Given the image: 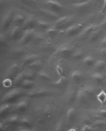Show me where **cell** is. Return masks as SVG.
Listing matches in <instances>:
<instances>
[{
	"label": "cell",
	"instance_id": "cell-1",
	"mask_svg": "<svg viewBox=\"0 0 106 131\" xmlns=\"http://www.w3.org/2000/svg\"><path fill=\"white\" fill-rule=\"evenodd\" d=\"M22 90L23 89H21V88H15L11 90L8 93H6L2 99V103L3 104H5V103L12 104L14 102H16L23 95Z\"/></svg>",
	"mask_w": 106,
	"mask_h": 131
},
{
	"label": "cell",
	"instance_id": "cell-25",
	"mask_svg": "<svg viewBox=\"0 0 106 131\" xmlns=\"http://www.w3.org/2000/svg\"><path fill=\"white\" fill-rule=\"evenodd\" d=\"M50 118V114L48 112H44L42 113L38 118V123L40 124H43L46 123Z\"/></svg>",
	"mask_w": 106,
	"mask_h": 131
},
{
	"label": "cell",
	"instance_id": "cell-23",
	"mask_svg": "<svg viewBox=\"0 0 106 131\" xmlns=\"http://www.w3.org/2000/svg\"><path fill=\"white\" fill-rule=\"evenodd\" d=\"M83 90L86 95L87 96V97L88 98V99H91L93 98V96H95V90L92 86H85L84 88L83 89Z\"/></svg>",
	"mask_w": 106,
	"mask_h": 131
},
{
	"label": "cell",
	"instance_id": "cell-20",
	"mask_svg": "<svg viewBox=\"0 0 106 131\" xmlns=\"http://www.w3.org/2000/svg\"><path fill=\"white\" fill-rule=\"evenodd\" d=\"M88 100V98L87 97V96L84 93L83 89H80L79 91L77 92V99H76V101L78 102L81 103V104H84L86 102H87Z\"/></svg>",
	"mask_w": 106,
	"mask_h": 131
},
{
	"label": "cell",
	"instance_id": "cell-32",
	"mask_svg": "<svg viewBox=\"0 0 106 131\" xmlns=\"http://www.w3.org/2000/svg\"><path fill=\"white\" fill-rule=\"evenodd\" d=\"M84 64L86 66H91L94 64L95 62V59L92 56H86L84 58L83 60Z\"/></svg>",
	"mask_w": 106,
	"mask_h": 131
},
{
	"label": "cell",
	"instance_id": "cell-40",
	"mask_svg": "<svg viewBox=\"0 0 106 131\" xmlns=\"http://www.w3.org/2000/svg\"><path fill=\"white\" fill-rule=\"evenodd\" d=\"M84 57V53L81 51H77L76 52H74L72 55V58L75 60H80Z\"/></svg>",
	"mask_w": 106,
	"mask_h": 131
},
{
	"label": "cell",
	"instance_id": "cell-18",
	"mask_svg": "<svg viewBox=\"0 0 106 131\" xmlns=\"http://www.w3.org/2000/svg\"><path fill=\"white\" fill-rule=\"evenodd\" d=\"M26 18H25V16H23V15L16 14L14 17L13 23H14V25L15 26H22L24 24V22L26 21Z\"/></svg>",
	"mask_w": 106,
	"mask_h": 131
},
{
	"label": "cell",
	"instance_id": "cell-48",
	"mask_svg": "<svg viewBox=\"0 0 106 131\" xmlns=\"http://www.w3.org/2000/svg\"><path fill=\"white\" fill-rule=\"evenodd\" d=\"M100 44H101V46H103V47H106V36L101 40Z\"/></svg>",
	"mask_w": 106,
	"mask_h": 131
},
{
	"label": "cell",
	"instance_id": "cell-43",
	"mask_svg": "<svg viewBox=\"0 0 106 131\" xmlns=\"http://www.w3.org/2000/svg\"><path fill=\"white\" fill-rule=\"evenodd\" d=\"M98 114L100 115L101 117H103V118H106V109H104V108H103V109H100L98 111Z\"/></svg>",
	"mask_w": 106,
	"mask_h": 131
},
{
	"label": "cell",
	"instance_id": "cell-37",
	"mask_svg": "<svg viewBox=\"0 0 106 131\" xmlns=\"http://www.w3.org/2000/svg\"><path fill=\"white\" fill-rule=\"evenodd\" d=\"M67 119L69 121H72L76 117V111L74 108H70L67 112Z\"/></svg>",
	"mask_w": 106,
	"mask_h": 131
},
{
	"label": "cell",
	"instance_id": "cell-30",
	"mask_svg": "<svg viewBox=\"0 0 106 131\" xmlns=\"http://www.w3.org/2000/svg\"><path fill=\"white\" fill-rule=\"evenodd\" d=\"M25 73H26V79L33 80L36 78V77L37 76L36 70H28L27 72H25Z\"/></svg>",
	"mask_w": 106,
	"mask_h": 131
},
{
	"label": "cell",
	"instance_id": "cell-26",
	"mask_svg": "<svg viewBox=\"0 0 106 131\" xmlns=\"http://www.w3.org/2000/svg\"><path fill=\"white\" fill-rule=\"evenodd\" d=\"M26 53V50H23V49H15L12 50L11 53H10V55L11 57H14V58H18V57H21V56H23Z\"/></svg>",
	"mask_w": 106,
	"mask_h": 131
},
{
	"label": "cell",
	"instance_id": "cell-22",
	"mask_svg": "<svg viewBox=\"0 0 106 131\" xmlns=\"http://www.w3.org/2000/svg\"><path fill=\"white\" fill-rule=\"evenodd\" d=\"M72 79L74 82H79L83 78V74L82 72L80 70H74L73 71L72 75H71Z\"/></svg>",
	"mask_w": 106,
	"mask_h": 131
},
{
	"label": "cell",
	"instance_id": "cell-7",
	"mask_svg": "<svg viewBox=\"0 0 106 131\" xmlns=\"http://www.w3.org/2000/svg\"><path fill=\"white\" fill-rule=\"evenodd\" d=\"M45 4L50 10L54 12H59L62 9V5L57 0H47Z\"/></svg>",
	"mask_w": 106,
	"mask_h": 131
},
{
	"label": "cell",
	"instance_id": "cell-31",
	"mask_svg": "<svg viewBox=\"0 0 106 131\" xmlns=\"http://www.w3.org/2000/svg\"><path fill=\"white\" fill-rule=\"evenodd\" d=\"M38 77H39V78L41 80H43V81H45V82H49V81H50V77L49 75L45 71H40L38 72Z\"/></svg>",
	"mask_w": 106,
	"mask_h": 131
},
{
	"label": "cell",
	"instance_id": "cell-29",
	"mask_svg": "<svg viewBox=\"0 0 106 131\" xmlns=\"http://www.w3.org/2000/svg\"><path fill=\"white\" fill-rule=\"evenodd\" d=\"M96 99L100 104H104L106 101V92L104 90H102L99 94L96 95Z\"/></svg>",
	"mask_w": 106,
	"mask_h": 131
},
{
	"label": "cell",
	"instance_id": "cell-28",
	"mask_svg": "<svg viewBox=\"0 0 106 131\" xmlns=\"http://www.w3.org/2000/svg\"><path fill=\"white\" fill-rule=\"evenodd\" d=\"M91 4V0H88L86 2H78V3L74 4V6H75L76 8L79 9H83L84 8L88 7V6H90Z\"/></svg>",
	"mask_w": 106,
	"mask_h": 131
},
{
	"label": "cell",
	"instance_id": "cell-8",
	"mask_svg": "<svg viewBox=\"0 0 106 131\" xmlns=\"http://www.w3.org/2000/svg\"><path fill=\"white\" fill-rule=\"evenodd\" d=\"M51 95V92L49 90L45 89H39L35 91H30L28 93V96L32 98H41L46 97Z\"/></svg>",
	"mask_w": 106,
	"mask_h": 131
},
{
	"label": "cell",
	"instance_id": "cell-4",
	"mask_svg": "<svg viewBox=\"0 0 106 131\" xmlns=\"http://www.w3.org/2000/svg\"><path fill=\"white\" fill-rule=\"evenodd\" d=\"M74 50L72 47L68 45H62L58 48L57 54L61 56L62 58H69L72 57L74 54Z\"/></svg>",
	"mask_w": 106,
	"mask_h": 131
},
{
	"label": "cell",
	"instance_id": "cell-35",
	"mask_svg": "<svg viewBox=\"0 0 106 131\" xmlns=\"http://www.w3.org/2000/svg\"><path fill=\"white\" fill-rule=\"evenodd\" d=\"M2 85L5 88H9L13 86V79H10L9 77H6L2 82Z\"/></svg>",
	"mask_w": 106,
	"mask_h": 131
},
{
	"label": "cell",
	"instance_id": "cell-5",
	"mask_svg": "<svg viewBox=\"0 0 106 131\" xmlns=\"http://www.w3.org/2000/svg\"><path fill=\"white\" fill-rule=\"evenodd\" d=\"M99 26L97 24H91L83 29L80 34V37L82 39H86L93 34L95 31L98 29Z\"/></svg>",
	"mask_w": 106,
	"mask_h": 131
},
{
	"label": "cell",
	"instance_id": "cell-16",
	"mask_svg": "<svg viewBox=\"0 0 106 131\" xmlns=\"http://www.w3.org/2000/svg\"><path fill=\"white\" fill-rule=\"evenodd\" d=\"M28 104L26 101L22 100L20 101L15 106L16 111L18 113H24L25 111L28 109Z\"/></svg>",
	"mask_w": 106,
	"mask_h": 131
},
{
	"label": "cell",
	"instance_id": "cell-45",
	"mask_svg": "<svg viewBox=\"0 0 106 131\" xmlns=\"http://www.w3.org/2000/svg\"><path fill=\"white\" fill-rule=\"evenodd\" d=\"M16 1L18 2L20 4H21L25 5V6H28L30 4V1L29 0H16Z\"/></svg>",
	"mask_w": 106,
	"mask_h": 131
},
{
	"label": "cell",
	"instance_id": "cell-12",
	"mask_svg": "<svg viewBox=\"0 0 106 131\" xmlns=\"http://www.w3.org/2000/svg\"><path fill=\"white\" fill-rule=\"evenodd\" d=\"M23 30L22 29L21 26H14L12 31H11V36L13 40H20L21 38L23 36Z\"/></svg>",
	"mask_w": 106,
	"mask_h": 131
},
{
	"label": "cell",
	"instance_id": "cell-21",
	"mask_svg": "<svg viewBox=\"0 0 106 131\" xmlns=\"http://www.w3.org/2000/svg\"><path fill=\"white\" fill-rule=\"evenodd\" d=\"M11 104L8 103L3 104V105L1 106V109H0L1 117L6 116L11 111Z\"/></svg>",
	"mask_w": 106,
	"mask_h": 131
},
{
	"label": "cell",
	"instance_id": "cell-27",
	"mask_svg": "<svg viewBox=\"0 0 106 131\" xmlns=\"http://www.w3.org/2000/svg\"><path fill=\"white\" fill-rule=\"evenodd\" d=\"M94 68L99 72L103 71L106 69V62L103 60H98L94 64Z\"/></svg>",
	"mask_w": 106,
	"mask_h": 131
},
{
	"label": "cell",
	"instance_id": "cell-11",
	"mask_svg": "<svg viewBox=\"0 0 106 131\" xmlns=\"http://www.w3.org/2000/svg\"><path fill=\"white\" fill-rule=\"evenodd\" d=\"M19 70H20V65H18V64H12L7 70L6 74V77L14 79L18 74Z\"/></svg>",
	"mask_w": 106,
	"mask_h": 131
},
{
	"label": "cell",
	"instance_id": "cell-13",
	"mask_svg": "<svg viewBox=\"0 0 106 131\" xmlns=\"http://www.w3.org/2000/svg\"><path fill=\"white\" fill-rule=\"evenodd\" d=\"M37 26V21L33 18H28L26 19V21L24 22L23 25L21 26L23 31L34 29V28Z\"/></svg>",
	"mask_w": 106,
	"mask_h": 131
},
{
	"label": "cell",
	"instance_id": "cell-10",
	"mask_svg": "<svg viewBox=\"0 0 106 131\" xmlns=\"http://www.w3.org/2000/svg\"><path fill=\"white\" fill-rule=\"evenodd\" d=\"M19 121H20V118L18 114L11 115L5 121V122L3 124V126L4 127L6 126V128H9L11 126H15L19 123Z\"/></svg>",
	"mask_w": 106,
	"mask_h": 131
},
{
	"label": "cell",
	"instance_id": "cell-49",
	"mask_svg": "<svg viewBox=\"0 0 106 131\" xmlns=\"http://www.w3.org/2000/svg\"><path fill=\"white\" fill-rule=\"evenodd\" d=\"M100 26H106V18L102 22V24H101Z\"/></svg>",
	"mask_w": 106,
	"mask_h": 131
},
{
	"label": "cell",
	"instance_id": "cell-36",
	"mask_svg": "<svg viewBox=\"0 0 106 131\" xmlns=\"http://www.w3.org/2000/svg\"><path fill=\"white\" fill-rule=\"evenodd\" d=\"M106 125V123L103 121V119H99V120H96L95 122H93V128L95 127V128H101V127H103Z\"/></svg>",
	"mask_w": 106,
	"mask_h": 131
},
{
	"label": "cell",
	"instance_id": "cell-38",
	"mask_svg": "<svg viewBox=\"0 0 106 131\" xmlns=\"http://www.w3.org/2000/svg\"><path fill=\"white\" fill-rule=\"evenodd\" d=\"M40 65H41L40 61V60H36V61L33 62V63L29 64L26 67H28V70H36V68H38Z\"/></svg>",
	"mask_w": 106,
	"mask_h": 131
},
{
	"label": "cell",
	"instance_id": "cell-42",
	"mask_svg": "<svg viewBox=\"0 0 106 131\" xmlns=\"http://www.w3.org/2000/svg\"><path fill=\"white\" fill-rule=\"evenodd\" d=\"M56 70H57V73L60 75V77H64V76L63 68L62 67L60 64H58L57 66V69Z\"/></svg>",
	"mask_w": 106,
	"mask_h": 131
},
{
	"label": "cell",
	"instance_id": "cell-2",
	"mask_svg": "<svg viewBox=\"0 0 106 131\" xmlns=\"http://www.w3.org/2000/svg\"><path fill=\"white\" fill-rule=\"evenodd\" d=\"M73 21H74V19L72 16H62V18H59L57 21L55 22L54 27L57 30L65 29L70 26Z\"/></svg>",
	"mask_w": 106,
	"mask_h": 131
},
{
	"label": "cell",
	"instance_id": "cell-44",
	"mask_svg": "<svg viewBox=\"0 0 106 131\" xmlns=\"http://www.w3.org/2000/svg\"><path fill=\"white\" fill-rule=\"evenodd\" d=\"M82 130H93V126L92 125H86L85 124L84 125V127L81 128Z\"/></svg>",
	"mask_w": 106,
	"mask_h": 131
},
{
	"label": "cell",
	"instance_id": "cell-9",
	"mask_svg": "<svg viewBox=\"0 0 106 131\" xmlns=\"http://www.w3.org/2000/svg\"><path fill=\"white\" fill-rule=\"evenodd\" d=\"M14 17V16L11 12L7 13L5 15V16L3 18L2 21V28L3 31H6L9 28L11 24L13 23Z\"/></svg>",
	"mask_w": 106,
	"mask_h": 131
},
{
	"label": "cell",
	"instance_id": "cell-14",
	"mask_svg": "<svg viewBox=\"0 0 106 131\" xmlns=\"http://www.w3.org/2000/svg\"><path fill=\"white\" fill-rule=\"evenodd\" d=\"M25 79H26L25 72H22L18 73V75L13 79V86L15 88H20V86L22 84V83L23 82Z\"/></svg>",
	"mask_w": 106,
	"mask_h": 131
},
{
	"label": "cell",
	"instance_id": "cell-47",
	"mask_svg": "<svg viewBox=\"0 0 106 131\" xmlns=\"http://www.w3.org/2000/svg\"><path fill=\"white\" fill-rule=\"evenodd\" d=\"M105 12H106V0H104L103 1V7H102V9H101V14H103Z\"/></svg>",
	"mask_w": 106,
	"mask_h": 131
},
{
	"label": "cell",
	"instance_id": "cell-6",
	"mask_svg": "<svg viewBox=\"0 0 106 131\" xmlns=\"http://www.w3.org/2000/svg\"><path fill=\"white\" fill-rule=\"evenodd\" d=\"M35 37V31L33 29L27 30L23 32V36L20 40V43L21 45H26L30 43L32 40H33Z\"/></svg>",
	"mask_w": 106,
	"mask_h": 131
},
{
	"label": "cell",
	"instance_id": "cell-33",
	"mask_svg": "<svg viewBox=\"0 0 106 131\" xmlns=\"http://www.w3.org/2000/svg\"><path fill=\"white\" fill-rule=\"evenodd\" d=\"M77 99V92H74V91H72L69 92V94L67 96V101L69 103H73L75 102Z\"/></svg>",
	"mask_w": 106,
	"mask_h": 131
},
{
	"label": "cell",
	"instance_id": "cell-17",
	"mask_svg": "<svg viewBox=\"0 0 106 131\" xmlns=\"http://www.w3.org/2000/svg\"><path fill=\"white\" fill-rule=\"evenodd\" d=\"M34 85H35V82L33 80L26 78L20 86V88L23 90H30L31 89H33Z\"/></svg>",
	"mask_w": 106,
	"mask_h": 131
},
{
	"label": "cell",
	"instance_id": "cell-34",
	"mask_svg": "<svg viewBox=\"0 0 106 131\" xmlns=\"http://www.w3.org/2000/svg\"><path fill=\"white\" fill-rule=\"evenodd\" d=\"M92 78L93 79L95 82H96L98 83H101L103 82V80H104V77L103 74H101L100 72H96V73H94L92 75Z\"/></svg>",
	"mask_w": 106,
	"mask_h": 131
},
{
	"label": "cell",
	"instance_id": "cell-15",
	"mask_svg": "<svg viewBox=\"0 0 106 131\" xmlns=\"http://www.w3.org/2000/svg\"><path fill=\"white\" fill-rule=\"evenodd\" d=\"M38 60V55H35V54H32V55H26L25 56L23 60L21 62V66L22 67H27L29 64L33 63V62Z\"/></svg>",
	"mask_w": 106,
	"mask_h": 131
},
{
	"label": "cell",
	"instance_id": "cell-46",
	"mask_svg": "<svg viewBox=\"0 0 106 131\" xmlns=\"http://www.w3.org/2000/svg\"><path fill=\"white\" fill-rule=\"evenodd\" d=\"M100 54L102 55V56H103L104 58H106V47H103V48L100 50Z\"/></svg>",
	"mask_w": 106,
	"mask_h": 131
},
{
	"label": "cell",
	"instance_id": "cell-3",
	"mask_svg": "<svg viewBox=\"0 0 106 131\" xmlns=\"http://www.w3.org/2000/svg\"><path fill=\"white\" fill-rule=\"evenodd\" d=\"M84 28V24L83 23H78L75 24L71 25L64 30V34L68 36H74L76 34H81Z\"/></svg>",
	"mask_w": 106,
	"mask_h": 131
},
{
	"label": "cell",
	"instance_id": "cell-50",
	"mask_svg": "<svg viewBox=\"0 0 106 131\" xmlns=\"http://www.w3.org/2000/svg\"><path fill=\"white\" fill-rule=\"evenodd\" d=\"M86 1H88V0H79V2H86Z\"/></svg>",
	"mask_w": 106,
	"mask_h": 131
},
{
	"label": "cell",
	"instance_id": "cell-39",
	"mask_svg": "<svg viewBox=\"0 0 106 131\" xmlns=\"http://www.w3.org/2000/svg\"><path fill=\"white\" fill-rule=\"evenodd\" d=\"M58 30L56 29L55 27L54 28H50L49 29L47 30V33H48V35L50 37H54L57 34Z\"/></svg>",
	"mask_w": 106,
	"mask_h": 131
},
{
	"label": "cell",
	"instance_id": "cell-41",
	"mask_svg": "<svg viewBox=\"0 0 106 131\" xmlns=\"http://www.w3.org/2000/svg\"><path fill=\"white\" fill-rule=\"evenodd\" d=\"M100 34H101V32L98 29V30H96V31L94 32L93 34L91 35L90 38H91V39L92 40H96L98 38V37L100 36Z\"/></svg>",
	"mask_w": 106,
	"mask_h": 131
},
{
	"label": "cell",
	"instance_id": "cell-24",
	"mask_svg": "<svg viewBox=\"0 0 106 131\" xmlns=\"http://www.w3.org/2000/svg\"><path fill=\"white\" fill-rule=\"evenodd\" d=\"M37 27L42 31H47L50 28V25L49 23L45 21L38 20V21H37Z\"/></svg>",
	"mask_w": 106,
	"mask_h": 131
},
{
	"label": "cell",
	"instance_id": "cell-19",
	"mask_svg": "<svg viewBox=\"0 0 106 131\" xmlns=\"http://www.w3.org/2000/svg\"><path fill=\"white\" fill-rule=\"evenodd\" d=\"M18 125H20L21 128L26 129V130H28L32 128V123L27 118H22L20 119Z\"/></svg>",
	"mask_w": 106,
	"mask_h": 131
}]
</instances>
